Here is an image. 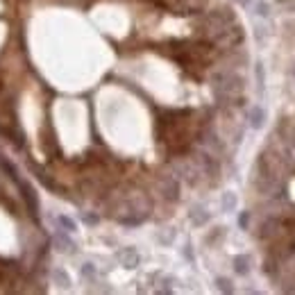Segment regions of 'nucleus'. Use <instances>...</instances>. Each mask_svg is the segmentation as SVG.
<instances>
[{
  "instance_id": "0eeeda50",
  "label": "nucleus",
  "mask_w": 295,
  "mask_h": 295,
  "mask_svg": "<svg viewBox=\"0 0 295 295\" xmlns=\"http://www.w3.org/2000/svg\"><path fill=\"white\" fill-rule=\"evenodd\" d=\"M50 277H53V282L57 284V286H61V289H68V286H71V277H68V273H66L64 268H55L53 273H50Z\"/></svg>"
},
{
  "instance_id": "9d476101",
  "label": "nucleus",
  "mask_w": 295,
  "mask_h": 295,
  "mask_svg": "<svg viewBox=\"0 0 295 295\" xmlns=\"http://www.w3.org/2000/svg\"><path fill=\"white\" fill-rule=\"evenodd\" d=\"M79 275L84 277V279H93V277H96V266H93V263H84V266L79 268Z\"/></svg>"
},
{
  "instance_id": "dca6fc26",
  "label": "nucleus",
  "mask_w": 295,
  "mask_h": 295,
  "mask_svg": "<svg viewBox=\"0 0 295 295\" xmlns=\"http://www.w3.org/2000/svg\"><path fill=\"white\" fill-rule=\"evenodd\" d=\"M248 220H250V214H243L241 220H238V223H241V227H248Z\"/></svg>"
},
{
  "instance_id": "7ed1b4c3",
  "label": "nucleus",
  "mask_w": 295,
  "mask_h": 295,
  "mask_svg": "<svg viewBox=\"0 0 295 295\" xmlns=\"http://www.w3.org/2000/svg\"><path fill=\"white\" fill-rule=\"evenodd\" d=\"M116 259H118V263L123 266V268H137L138 266V252L134 248H120L116 252Z\"/></svg>"
},
{
  "instance_id": "ddd939ff",
  "label": "nucleus",
  "mask_w": 295,
  "mask_h": 295,
  "mask_svg": "<svg viewBox=\"0 0 295 295\" xmlns=\"http://www.w3.org/2000/svg\"><path fill=\"white\" fill-rule=\"evenodd\" d=\"M82 220H84L86 225H98V216H96V214H89V211L82 214Z\"/></svg>"
},
{
  "instance_id": "a211bd4d",
  "label": "nucleus",
  "mask_w": 295,
  "mask_h": 295,
  "mask_svg": "<svg viewBox=\"0 0 295 295\" xmlns=\"http://www.w3.org/2000/svg\"><path fill=\"white\" fill-rule=\"evenodd\" d=\"M238 2H241L243 7H250V2H252V0H238Z\"/></svg>"
},
{
  "instance_id": "39448f33",
  "label": "nucleus",
  "mask_w": 295,
  "mask_h": 295,
  "mask_svg": "<svg viewBox=\"0 0 295 295\" xmlns=\"http://www.w3.org/2000/svg\"><path fill=\"white\" fill-rule=\"evenodd\" d=\"M248 120H250V127H255V130H259L263 125V120H266V112H263L259 105L255 107H250V112H248Z\"/></svg>"
},
{
  "instance_id": "f8f14e48",
  "label": "nucleus",
  "mask_w": 295,
  "mask_h": 295,
  "mask_svg": "<svg viewBox=\"0 0 295 295\" xmlns=\"http://www.w3.org/2000/svg\"><path fill=\"white\" fill-rule=\"evenodd\" d=\"M256 14H259V16H263V19L270 14V5L266 2V0H259V2H256Z\"/></svg>"
},
{
  "instance_id": "f3484780",
  "label": "nucleus",
  "mask_w": 295,
  "mask_h": 295,
  "mask_svg": "<svg viewBox=\"0 0 295 295\" xmlns=\"http://www.w3.org/2000/svg\"><path fill=\"white\" fill-rule=\"evenodd\" d=\"M184 256H186V259H191V261H193V252H191V245H186V248H184Z\"/></svg>"
},
{
  "instance_id": "6e6552de",
  "label": "nucleus",
  "mask_w": 295,
  "mask_h": 295,
  "mask_svg": "<svg viewBox=\"0 0 295 295\" xmlns=\"http://www.w3.org/2000/svg\"><path fill=\"white\" fill-rule=\"evenodd\" d=\"M57 223H59V227H61V230H66V232H75V230H78L75 220H73V218H68V216H64V214H61V216H57Z\"/></svg>"
},
{
  "instance_id": "20e7f679",
  "label": "nucleus",
  "mask_w": 295,
  "mask_h": 295,
  "mask_svg": "<svg viewBox=\"0 0 295 295\" xmlns=\"http://www.w3.org/2000/svg\"><path fill=\"white\" fill-rule=\"evenodd\" d=\"M189 218H191V223L193 225H197V227H202V225H207L209 223V211L204 209V207H200V204H197V207H193V209L189 211Z\"/></svg>"
},
{
  "instance_id": "423d86ee",
  "label": "nucleus",
  "mask_w": 295,
  "mask_h": 295,
  "mask_svg": "<svg viewBox=\"0 0 295 295\" xmlns=\"http://www.w3.org/2000/svg\"><path fill=\"white\" fill-rule=\"evenodd\" d=\"M250 268H252V259H250L248 255L234 256V270L238 273V275H248Z\"/></svg>"
},
{
  "instance_id": "4468645a",
  "label": "nucleus",
  "mask_w": 295,
  "mask_h": 295,
  "mask_svg": "<svg viewBox=\"0 0 295 295\" xmlns=\"http://www.w3.org/2000/svg\"><path fill=\"white\" fill-rule=\"evenodd\" d=\"M157 238H159V241H161V243H171L173 238H175V232H173V230H168V232H166V234H159Z\"/></svg>"
},
{
  "instance_id": "1a4fd4ad",
  "label": "nucleus",
  "mask_w": 295,
  "mask_h": 295,
  "mask_svg": "<svg viewBox=\"0 0 295 295\" xmlns=\"http://www.w3.org/2000/svg\"><path fill=\"white\" fill-rule=\"evenodd\" d=\"M236 204H238V197L234 193H225L223 196V211H234Z\"/></svg>"
},
{
  "instance_id": "f03ea898",
  "label": "nucleus",
  "mask_w": 295,
  "mask_h": 295,
  "mask_svg": "<svg viewBox=\"0 0 295 295\" xmlns=\"http://www.w3.org/2000/svg\"><path fill=\"white\" fill-rule=\"evenodd\" d=\"M71 232H66V230H59L53 234V245L59 250V252H66V255H73L75 252V241H73Z\"/></svg>"
},
{
  "instance_id": "f257e3e1",
  "label": "nucleus",
  "mask_w": 295,
  "mask_h": 295,
  "mask_svg": "<svg viewBox=\"0 0 295 295\" xmlns=\"http://www.w3.org/2000/svg\"><path fill=\"white\" fill-rule=\"evenodd\" d=\"M157 189H159V193H161V197L168 200V202H173V200L179 197V182H177L175 175H159Z\"/></svg>"
},
{
  "instance_id": "2eb2a0df",
  "label": "nucleus",
  "mask_w": 295,
  "mask_h": 295,
  "mask_svg": "<svg viewBox=\"0 0 295 295\" xmlns=\"http://www.w3.org/2000/svg\"><path fill=\"white\" fill-rule=\"evenodd\" d=\"M256 82H259V91L263 89V66L256 64Z\"/></svg>"
},
{
  "instance_id": "9b49d317",
  "label": "nucleus",
  "mask_w": 295,
  "mask_h": 295,
  "mask_svg": "<svg viewBox=\"0 0 295 295\" xmlns=\"http://www.w3.org/2000/svg\"><path fill=\"white\" fill-rule=\"evenodd\" d=\"M216 286H218V291H223V293H232V291H234L232 282H230V279H225V277H218V279H216Z\"/></svg>"
}]
</instances>
